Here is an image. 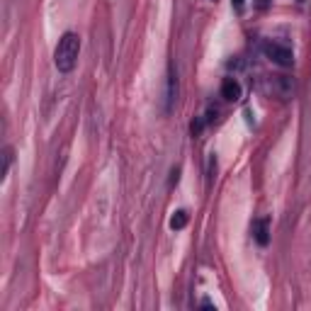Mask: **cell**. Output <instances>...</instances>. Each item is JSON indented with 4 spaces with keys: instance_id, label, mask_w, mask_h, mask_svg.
I'll return each instance as SVG.
<instances>
[{
    "instance_id": "6da1fadb",
    "label": "cell",
    "mask_w": 311,
    "mask_h": 311,
    "mask_svg": "<svg viewBox=\"0 0 311 311\" xmlns=\"http://www.w3.org/2000/svg\"><path fill=\"white\" fill-rule=\"evenodd\" d=\"M78 54H81V37L76 32H66L58 39V46L54 51V63L61 73H68L76 68L78 63Z\"/></svg>"
},
{
    "instance_id": "7a4b0ae2",
    "label": "cell",
    "mask_w": 311,
    "mask_h": 311,
    "mask_svg": "<svg viewBox=\"0 0 311 311\" xmlns=\"http://www.w3.org/2000/svg\"><path fill=\"white\" fill-rule=\"evenodd\" d=\"M263 51H265V56L270 58L272 63H277V66H292V63H294L292 49H287V46L277 44V42H267V44L263 46Z\"/></svg>"
},
{
    "instance_id": "3957f363",
    "label": "cell",
    "mask_w": 311,
    "mask_h": 311,
    "mask_svg": "<svg viewBox=\"0 0 311 311\" xmlns=\"http://www.w3.org/2000/svg\"><path fill=\"white\" fill-rule=\"evenodd\" d=\"M178 92H180V83H178V73L175 68H170L168 73V88H166V110H173L175 102H178Z\"/></svg>"
},
{
    "instance_id": "277c9868",
    "label": "cell",
    "mask_w": 311,
    "mask_h": 311,
    "mask_svg": "<svg viewBox=\"0 0 311 311\" xmlns=\"http://www.w3.org/2000/svg\"><path fill=\"white\" fill-rule=\"evenodd\" d=\"M222 97L228 100V102L241 100V83L236 78H224V83H222Z\"/></svg>"
},
{
    "instance_id": "5b68a950",
    "label": "cell",
    "mask_w": 311,
    "mask_h": 311,
    "mask_svg": "<svg viewBox=\"0 0 311 311\" xmlns=\"http://www.w3.org/2000/svg\"><path fill=\"white\" fill-rule=\"evenodd\" d=\"M253 236L260 246H267L270 243V222L267 219H258L253 226Z\"/></svg>"
},
{
    "instance_id": "8992f818",
    "label": "cell",
    "mask_w": 311,
    "mask_h": 311,
    "mask_svg": "<svg viewBox=\"0 0 311 311\" xmlns=\"http://www.w3.org/2000/svg\"><path fill=\"white\" fill-rule=\"evenodd\" d=\"M187 226V212H175L173 214V219H170V228H175V231H180V228Z\"/></svg>"
},
{
    "instance_id": "52a82bcc",
    "label": "cell",
    "mask_w": 311,
    "mask_h": 311,
    "mask_svg": "<svg viewBox=\"0 0 311 311\" xmlns=\"http://www.w3.org/2000/svg\"><path fill=\"white\" fill-rule=\"evenodd\" d=\"M214 170H217V156L212 153V156H209V166H207V180L214 178Z\"/></svg>"
},
{
    "instance_id": "ba28073f",
    "label": "cell",
    "mask_w": 311,
    "mask_h": 311,
    "mask_svg": "<svg viewBox=\"0 0 311 311\" xmlns=\"http://www.w3.org/2000/svg\"><path fill=\"white\" fill-rule=\"evenodd\" d=\"M204 124H207V119H195V122H192V127H190V129H192V134H195V136H197L199 132L204 129Z\"/></svg>"
},
{
    "instance_id": "9c48e42d",
    "label": "cell",
    "mask_w": 311,
    "mask_h": 311,
    "mask_svg": "<svg viewBox=\"0 0 311 311\" xmlns=\"http://www.w3.org/2000/svg\"><path fill=\"white\" fill-rule=\"evenodd\" d=\"M178 178H180V168H173V173H170V185H175Z\"/></svg>"
},
{
    "instance_id": "30bf717a",
    "label": "cell",
    "mask_w": 311,
    "mask_h": 311,
    "mask_svg": "<svg viewBox=\"0 0 311 311\" xmlns=\"http://www.w3.org/2000/svg\"><path fill=\"white\" fill-rule=\"evenodd\" d=\"M231 5H233V10H243V5H246V0H231Z\"/></svg>"
},
{
    "instance_id": "8fae6325",
    "label": "cell",
    "mask_w": 311,
    "mask_h": 311,
    "mask_svg": "<svg viewBox=\"0 0 311 311\" xmlns=\"http://www.w3.org/2000/svg\"><path fill=\"white\" fill-rule=\"evenodd\" d=\"M297 2H304V0H297Z\"/></svg>"
}]
</instances>
